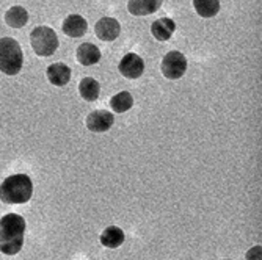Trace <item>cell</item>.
Returning <instances> with one entry per match:
<instances>
[{"mask_svg":"<svg viewBox=\"0 0 262 260\" xmlns=\"http://www.w3.org/2000/svg\"><path fill=\"white\" fill-rule=\"evenodd\" d=\"M26 220L17 214H8L0 218V252L16 255L24 246Z\"/></svg>","mask_w":262,"mask_h":260,"instance_id":"obj_1","label":"cell"},{"mask_svg":"<svg viewBox=\"0 0 262 260\" xmlns=\"http://www.w3.org/2000/svg\"><path fill=\"white\" fill-rule=\"evenodd\" d=\"M33 195V182L27 174H13L0 186V199L5 204H27Z\"/></svg>","mask_w":262,"mask_h":260,"instance_id":"obj_2","label":"cell"},{"mask_svg":"<svg viewBox=\"0 0 262 260\" xmlns=\"http://www.w3.org/2000/svg\"><path fill=\"white\" fill-rule=\"evenodd\" d=\"M24 64V54L20 45L13 38L0 39V70L7 76H16L20 73Z\"/></svg>","mask_w":262,"mask_h":260,"instance_id":"obj_3","label":"cell"},{"mask_svg":"<svg viewBox=\"0 0 262 260\" xmlns=\"http://www.w3.org/2000/svg\"><path fill=\"white\" fill-rule=\"evenodd\" d=\"M30 44L39 57H51L58 49V36L51 27H36L30 35Z\"/></svg>","mask_w":262,"mask_h":260,"instance_id":"obj_4","label":"cell"},{"mask_svg":"<svg viewBox=\"0 0 262 260\" xmlns=\"http://www.w3.org/2000/svg\"><path fill=\"white\" fill-rule=\"evenodd\" d=\"M187 70V58L184 57V54L173 51L168 52L163 60H162V74L170 79V80H178L181 79Z\"/></svg>","mask_w":262,"mask_h":260,"instance_id":"obj_5","label":"cell"},{"mask_svg":"<svg viewBox=\"0 0 262 260\" xmlns=\"http://www.w3.org/2000/svg\"><path fill=\"white\" fill-rule=\"evenodd\" d=\"M115 123V117L110 111L105 110H96L88 114L86 117V127L94 133H102L107 132Z\"/></svg>","mask_w":262,"mask_h":260,"instance_id":"obj_6","label":"cell"},{"mask_svg":"<svg viewBox=\"0 0 262 260\" xmlns=\"http://www.w3.org/2000/svg\"><path fill=\"white\" fill-rule=\"evenodd\" d=\"M118 67H120V73L126 79H138V77H141L143 70H145V61H143L141 57H138L137 54H127L123 57Z\"/></svg>","mask_w":262,"mask_h":260,"instance_id":"obj_7","label":"cell"},{"mask_svg":"<svg viewBox=\"0 0 262 260\" xmlns=\"http://www.w3.org/2000/svg\"><path fill=\"white\" fill-rule=\"evenodd\" d=\"M94 32H96V36L101 41H115L120 36L121 26H120V22L113 17H102L96 22Z\"/></svg>","mask_w":262,"mask_h":260,"instance_id":"obj_8","label":"cell"},{"mask_svg":"<svg viewBox=\"0 0 262 260\" xmlns=\"http://www.w3.org/2000/svg\"><path fill=\"white\" fill-rule=\"evenodd\" d=\"M86 30H88V23L79 14H71L63 22V32L71 38H80L86 33Z\"/></svg>","mask_w":262,"mask_h":260,"instance_id":"obj_9","label":"cell"},{"mask_svg":"<svg viewBox=\"0 0 262 260\" xmlns=\"http://www.w3.org/2000/svg\"><path fill=\"white\" fill-rule=\"evenodd\" d=\"M174 30H176V23L173 19L168 17L157 19L151 26V33L157 41H168L173 36Z\"/></svg>","mask_w":262,"mask_h":260,"instance_id":"obj_10","label":"cell"},{"mask_svg":"<svg viewBox=\"0 0 262 260\" xmlns=\"http://www.w3.org/2000/svg\"><path fill=\"white\" fill-rule=\"evenodd\" d=\"M47 79L55 86H64L71 80V67L64 63H54L47 67Z\"/></svg>","mask_w":262,"mask_h":260,"instance_id":"obj_11","label":"cell"},{"mask_svg":"<svg viewBox=\"0 0 262 260\" xmlns=\"http://www.w3.org/2000/svg\"><path fill=\"white\" fill-rule=\"evenodd\" d=\"M77 60L83 66H93L101 60V51L91 42H83L77 49Z\"/></svg>","mask_w":262,"mask_h":260,"instance_id":"obj_12","label":"cell"},{"mask_svg":"<svg viewBox=\"0 0 262 260\" xmlns=\"http://www.w3.org/2000/svg\"><path fill=\"white\" fill-rule=\"evenodd\" d=\"M162 7V2L159 0H132L127 4L129 13L135 16H148L156 13Z\"/></svg>","mask_w":262,"mask_h":260,"instance_id":"obj_13","label":"cell"},{"mask_svg":"<svg viewBox=\"0 0 262 260\" xmlns=\"http://www.w3.org/2000/svg\"><path fill=\"white\" fill-rule=\"evenodd\" d=\"M124 232L118 227V226H108L102 235H101V243L102 246L108 248V249H115V248H120L124 243Z\"/></svg>","mask_w":262,"mask_h":260,"instance_id":"obj_14","label":"cell"},{"mask_svg":"<svg viewBox=\"0 0 262 260\" xmlns=\"http://www.w3.org/2000/svg\"><path fill=\"white\" fill-rule=\"evenodd\" d=\"M5 20L10 27L13 29H20L24 26H27V22H29V13L26 8H22V7H13L7 11L5 14Z\"/></svg>","mask_w":262,"mask_h":260,"instance_id":"obj_15","label":"cell"},{"mask_svg":"<svg viewBox=\"0 0 262 260\" xmlns=\"http://www.w3.org/2000/svg\"><path fill=\"white\" fill-rule=\"evenodd\" d=\"M79 91H80V96L88 101V102H94L98 98H99V94H101V86L99 83L91 79V77H85L80 85H79Z\"/></svg>","mask_w":262,"mask_h":260,"instance_id":"obj_16","label":"cell"},{"mask_svg":"<svg viewBox=\"0 0 262 260\" xmlns=\"http://www.w3.org/2000/svg\"><path fill=\"white\" fill-rule=\"evenodd\" d=\"M110 107L116 113H124L134 107V98L129 91H121L110 99Z\"/></svg>","mask_w":262,"mask_h":260,"instance_id":"obj_17","label":"cell"},{"mask_svg":"<svg viewBox=\"0 0 262 260\" xmlns=\"http://www.w3.org/2000/svg\"><path fill=\"white\" fill-rule=\"evenodd\" d=\"M193 7L201 17H213L220 11L219 0H195Z\"/></svg>","mask_w":262,"mask_h":260,"instance_id":"obj_18","label":"cell"},{"mask_svg":"<svg viewBox=\"0 0 262 260\" xmlns=\"http://www.w3.org/2000/svg\"><path fill=\"white\" fill-rule=\"evenodd\" d=\"M247 260H262V248L260 246H253L247 252Z\"/></svg>","mask_w":262,"mask_h":260,"instance_id":"obj_19","label":"cell"}]
</instances>
